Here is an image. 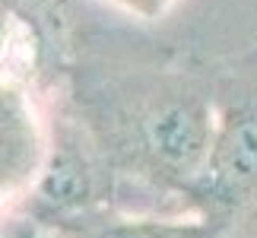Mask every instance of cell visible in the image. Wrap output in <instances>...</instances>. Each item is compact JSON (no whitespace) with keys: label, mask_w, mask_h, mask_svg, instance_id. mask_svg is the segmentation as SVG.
<instances>
[{"label":"cell","mask_w":257,"mask_h":238,"mask_svg":"<svg viewBox=\"0 0 257 238\" xmlns=\"http://www.w3.org/2000/svg\"><path fill=\"white\" fill-rule=\"evenodd\" d=\"M216 124L219 111L200 92H162L124 114L114 153L134 175L191 200L213 150Z\"/></svg>","instance_id":"1"},{"label":"cell","mask_w":257,"mask_h":238,"mask_svg":"<svg viewBox=\"0 0 257 238\" xmlns=\"http://www.w3.org/2000/svg\"><path fill=\"white\" fill-rule=\"evenodd\" d=\"M191 203L197 213L229 225L257 203V105L219 111L213 150Z\"/></svg>","instance_id":"2"},{"label":"cell","mask_w":257,"mask_h":238,"mask_svg":"<svg viewBox=\"0 0 257 238\" xmlns=\"http://www.w3.org/2000/svg\"><path fill=\"white\" fill-rule=\"evenodd\" d=\"M105 178L102 165L95 162L92 150L86 146L83 134H54L51 150L42 168L35 191L29 194V219L51 232L57 229H89L95 210L102 203Z\"/></svg>","instance_id":"3"},{"label":"cell","mask_w":257,"mask_h":238,"mask_svg":"<svg viewBox=\"0 0 257 238\" xmlns=\"http://www.w3.org/2000/svg\"><path fill=\"white\" fill-rule=\"evenodd\" d=\"M51 150V127L26 79L0 76V213L26 203Z\"/></svg>","instance_id":"4"},{"label":"cell","mask_w":257,"mask_h":238,"mask_svg":"<svg viewBox=\"0 0 257 238\" xmlns=\"http://www.w3.org/2000/svg\"><path fill=\"white\" fill-rule=\"evenodd\" d=\"M229 222L206 213L191 216H108L92 222L80 238H225Z\"/></svg>","instance_id":"5"},{"label":"cell","mask_w":257,"mask_h":238,"mask_svg":"<svg viewBox=\"0 0 257 238\" xmlns=\"http://www.w3.org/2000/svg\"><path fill=\"white\" fill-rule=\"evenodd\" d=\"M35 64V32L23 16L0 10V76L26 79V67Z\"/></svg>","instance_id":"6"},{"label":"cell","mask_w":257,"mask_h":238,"mask_svg":"<svg viewBox=\"0 0 257 238\" xmlns=\"http://www.w3.org/2000/svg\"><path fill=\"white\" fill-rule=\"evenodd\" d=\"M105 4L124 10L127 16L140 19V23H159V19H165L181 4V0H105Z\"/></svg>","instance_id":"7"},{"label":"cell","mask_w":257,"mask_h":238,"mask_svg":"<svg viewBox=\"0 0 257 238\" xmlns=\"http://www.w3.org/2000/svg\"><path fill=\"white\" fill-rule=\"evenodd\" d=\"M225 238H257V203L229 225V235Z\"/></svg>","instance_id":"8"},{"label":"cell","mask_w":257,"mask_h":238,"mask_svg":"<svg viewBox=\"0 0 257 238\" xmlns=\"http://www.w3.org/2000/svg\"><path fill=\"white\" fill-rule=\"evenodd\" d=\"M7 235L10 238H57L54 232L42 229V225H35L32 219H13L7 225Z\"/></svg>","instance_id":"9"},{"label":"cell","mask_w":257,"mask_h":238,"mask_svg":"<svg viewBox=\"0 0 257 238\" xmlns=\"http://www.w3.org/2000/svg\"><path fill=\"white\" fill-rule=\"evenodd\" d=\"M0 238H10V235H7V229H0Z\"/></svg>","instance_id":"10"}]
</instances>
